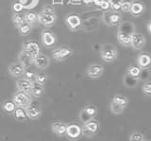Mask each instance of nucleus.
Segmentation results:
<instances>
[{
    "mask_svg": "<svg viewBox=\"0 0 151 141\" xmlns=\"http://www.w3.org/2000/svg\"><path fill=\"white\" fill-rule=\"evenodd\" d=\"M134 33H135V27L133 25V23L129 21L121 23L119 27H118L117 40L122 46H129L130 39Z\"/></svg>",
    "mask_w": 151,
    "mask_h": 141,
    "instance_id": "1",
    "label": "nucleus"
},
{
    "mask_svg": "<svg viewBox=\"0 0 151 141\" xmlns=\"http://www.w3.org/2000/svg\"><path fill=\"white\" fill-rule=\"evenodd\" d=\"M56 14L53 8L46 7L44 11L37 14V20L39 21L42 26L45 27H51L55 24L56 22Z\"/></svg>",
    "mask_w": 151,
    "mask_h": 141,
    "instance_id": "2",
    "label": "nucleus"
},
{
    "mask_svg": "<svg viewBox=\"0 0 151 141\" xmlns=\"http://www.w3.org/2000/svg\"><path fill=\"white\" fill-rule=\"evenodd\" d=\"M99 129H100V123L96 119H91L87 122H84L81 125L82 136H85L87 138H92L96 135Z\"/></svg>",
    "mask_w": 151,
    "mask_h": 141,
    "instance_id": "3",
    "label": "nucleus"
},
{
    "mask_svg": "<svg viewBox=\"0 0 151 141\" xmlns=\"http://www.w3.org/2000/svg\"><path fill=\"white\" fill-rule=\"evenodd\" d=\"M118 51L117 48L111 44L103 45L100 49V57L107 63H111L117 59Z\"/></svg>",
    "mask_w": 151,
    "mask_h": 141,
    "instance_id": "4",
    "label": "nucleus"
},
{
    "mask_svg": "<svg viewBox=\"0 0 151 141\" xmlns=\"http://www.w3.org/2000/svg\"><path fill=\"white\" fill-rule=\"evenodd\" d=\"M65 136L69 140L76 141L81 138L82 136V131H81V125L78 123H69L67 124V128H66V134Z\"/></svg>",
    "mask_w": 151,
    "mask_h": 141,
    "instance_id": "5",
    "label": "nucleus"
},
{
    "mask_svg": "<svg viewBox=\"0 0 151 141\" xmlns=\"http://www.w3.org/2000/svg\"><path fill=\"white\" fill-rule=\"evenodd\" d=\"M12 101L16 107L26 108L29 105V103L32 101L30 95H28L27 93H24L21 91H17L12 97Z\"/></svg>",
    "mask_w": 151,
    "mask_h": 141,
    "instance_id": "6",
    "label": "nucleus"
},
{
    "mask_svg": "<svg viewBox=\"0 0 151 141\" xmlns=\"http://www.w3.org/2000/svg\"><path fill=\"white\" fill-rule=\"evenodd\" d=\"M25 110L28 119L36 120L38 119H40L42 116V108L37 101H32L29 103V105L25 108Z\"/></svg>",
    "mask_w": 151,
    "mask_h": 141,
    "instance_id": "7",
    "label": "nucleus"
},
{
    "mask_svg": "<svg viewBox=\"0 0 151 141\" xmlns=\"http://www.w3.org/2000/svg\"><path fill=\"white\" fill-rule=\"evenodd\" d=\"M122 17L116 12H107L103 14V21L108 26H115L121 23Z\"/></svg>",
    "mask_w": 151,
    "mask_h": 141,
    "instance_id": "8",
    "label": "nucleus"
},
{
    "mask_svg": "<svg viewBox=\"0 0 151 141\" xmlns=\"http://www.w3.org/2000/svg\"><path fill=\"white\" fill-rule=\"evenodd\" d=\"M86 72L89 78L93 79V80L99 79L102 76V74L104 72V67H103V65L99 64H93L91 65H89Z\"/></svg>",
    "mask_w": 151,
    "mask_h": 141,
    "instance_id": "9",
    "label": "nucleus"
},
{
    "mask_svg": "<svg viewBox=\"0 0 151 141\" xmlns=\"http://www.w3.org/2000/svg\"><path fill=\"white\" fill-rule=\"evenodd\" d=\"M146 43V40H145V37L141 34V33H135L132 35L131 39H130V43L129 45L132 46V48L135 49V50H140L144 48L145 46Z\"/></svg>",
    "mask_w": 151,
    "mask_h": 141,
    "instance_id": "10",
    "label": "nucleus"
},
{
    "mask_svg": "<svg viewBox=\"0 0 151 141\" xmlns=\"http://www.w3.org/2000/svg\"><path fill=\"white\" fill-rule=\"evenodd\" d=\"M67 124L63 121H55L51 124V131L59 137H63L66 134Z\"/></svg>",
    "mask_w": 151,
    "mask_h": 141,
    "instance_id": "11",
    "label": "nucleus"
},
{
    "mask_svg": "<svg viewBox=\"0 0 151 141\" xmlns=\"http://www.w3.org/2000/svg\"><path fill=\"white\" fill-rule=\"evenodd\" d=\"M9 73L11 74V76L13 78H19L22 77L24 73L26 71V67L20 63H13L12 64H9V67L8 68Z\"/></svg>",
    "mask_w": 151,
    "mask_h": 141,
    "instance_id": "12",
    "label": "nucleus"
},
{
    "mask_svg": "<svg viewBox=\"0 0 151 141\" xmlns=\"http://www.w3.org/2000/svg\"><path fill=\"white\" fill-rule=\"evenodd\" d=\"M72 55V50L68 48H59L53 51V58L59 62L65 61Z\"/></svg>",
    "mask_w": 151,
    "mask_h": 141,
    "instance_id": "13",
    "label": "nucleus"
},
{
    "mask_svg": "<svg viewBox=\"0 0 151 141\" xmlns=\"http://www.w3.org/2000/svg\"><path fill=\"white\" fill-rule=\"evenodd\" d=\"M22 50L29 54L33 58L40 54V46L36 42H27V43L24 44Z\"/></svg>",
    "mask_w": 151,
    "mask_h": 141,
    "instance_id": "14",
    "label": "nucleus"
},
{
    "mask_svg": "<svg viewBox=\"0 0 151 141\" xmlns=\"http://www.w3.org/2000/svg\"><path fill=\"white\" fill-rule=\"evenodd\" d=\"M33 64L39 69H46L50 64V59L44 54H39L33 59Z\"/></svg>",
    "mask_w": 151,
    "mask_h": 141,
    "instance_id": "15",
    "label": "nucleus"
},
{
    "mask_svg": "<svg viewBox=\"0 0 151 141\" xmlns=\"http://www.w3.org/2000/svg\"><path fill=\"white\" fill-rule=\"evenodd\" d=\"M33 86V82H28L26 79H20L16 82V88L18 91H21L24 93H27L28 95H30L31 89Z\"/></svg>",
    "mask_w": 151,
    "mask_h": 141,
    "instance_id": "16",
    "label": "nucleus"
},
{
    "mask_svg": "<svg viewBox=\"0 0 151 141\" xmlns=\"http://www.w3.org/2000/svg\"><path fill=\"white\" fill-rule=\"evenodd\" d=\"M42 43L46 48H50L56 43V37L50 31H42Z\"/></svg>",
    "mask_w": 151,
    "mask_h": 141,
    "instance_id": "17",
    "label": "nucleus"
},
{
    "mask_svg": "<svg viewBox=\"0 0 151 141\" xmlns=\"http://www.w3.org/2000/svg\"><path fill=\"white\" fill-rule=\"evenodd\" d=\"M151 58L148 54H141L137 57V64L141 69H148L150 67Z\"/></svg>",
    "mask_w": 151,
    "mask_h": 141,
    "instance_id": "18",
    "label": "nucleus"
},
{
    "mask_svg": "<svg viewBox=\"0 0 151 141\" xmlns=\"http://www.w3.org/2000/svg\"><path fill=\"white\" fill-rule=\"evenodd\" d=\"M66 24L69 27L70 30H76L80 26L81 24V19L80 17L77 14H72V15H69L67 18H66Z\"/></svg>",
    "mask_w": 151,
    "mask_h": 141,
    "instance_id": "19",
    "label": "nucleus"
},
{
    "mask_svg": "<svg viewBox=\"0 0 151 141\" xmlns=\"http://www.w3.org/2000/svg\"><path fill=\"white\" fill-rule=\"evenodd\" d=\"M33 59L34 58L31 57L29 54H27V52H25V51H23V50L18 55L19 63L23 64L26 68L29 67L31 64H33Z\"/></svg>",
    "mask_w": 151,
    "mask_h": 141,
    "instance_id": "20",
    "label": "nucleus"
},
{
    "mask_svg": "<svg viewBox=\"0 0 151 141\" xmlns=\"http://www.w3.org/2000/svg\"><path fill=\"white\" fill-rule=\"evenodd\" d=\"M138 82L139 79L131 77L129 74H126L124 78H123V83L127 88H134L138 85Z\"/></svg>",
    "mask_w": 151,
    "mask_h": 141,
    "instance_id": "21",
    "label": "nucleus"
},
{
    "mask_svg": "<svg viewBox=\"0 0 151 141\" xmlns=\"http://www.w3.org/2000/svg\"><path fill=\"white\" fill-rule=\"evenodd\" d=\"M13 116L14 119H15L17 121H27L28 119V117L27 116V113H26V110L25 108H21V107H16L15 111L13 113Z\"/></svg>",
    "mask_w": 151,
    "mask_h": 141,
    "instance_id": "22",
    "label": "nucleus"
},
{
    "mask_svg": "<svg viewBox=\"0 0 151 141\" xmlns=\"http://www.w3.org/2000/svg\"><path fill=\"white\" fill-rule=\"evenodd\" d=\"M145 12V6L140 2H132L130 8V13L134 16H140Z\"/></svg>",
    "mask_w": 151,
    "mask_h": 141,
    "instance_id": "23",
    "label": "nucleus"
},
{
    "mask_svg": "<svg viewBox=\"0 0 151 141\" xmlns=\"http://www.w3.org/2000/svg\"><path fill=\"white\" fill-rule=\"evenodd\" d=\"M111 101L115 102L116 104L120 105L122 107H124L126 109V107L129 104V98L125 96H122V95H115L113 96V98H111Z\"/></svg>",
    "mask_w": 151,
    "mask_h": 141,
    "instance_id": "24",
    "label": "nucleus"
},
{
    "mask_svg": "<svg viewBox=\"0 0 151 141\" xmlns=\"http://www.w3.org/2000/svg\"><path fill=\"white\" fill-rule=\"evenodd\" d=\"M2 109L7 115H12L14 113V111H15V109H16V105L14 104L12 101H8L3 103Z\"/></svg>",
    "mask_w": 151,
    "mask_h": 141,
    "instance_id": "25",
    "label": "nucleus"
},
{
    "mask_svg": "<svg viewBox=\"0 0 151 141\" xmlns=\"http://www.w3.org/2000/svg\"><path fill=\"white\" fill-rule=\"evenodd\" d=\"M42 94H44V87L39 85V84H37L36 82L33 83L30 95H32L33 97H35V98H40V97L42 96Z\"/></svg>",
    "mask_w": 151,
    "mask_h": 141,
    "instance_id": "26",
    "label": "nucleus"
},
{
    "mask_svg": "<svg viewBox=\"0 0 151 141\" xmlns=\"http://www.w3.org/2000/svg\"><path fill=\"white\" fill-rule=\"evenodd\" d=\"M110 110H111V112L112 113L113 115L119 116V115L122 114L123 112H124L125 108L120 106V105H118V104H116L115 102L111 101V103H110Z\"/></svg>",
    "mask_w": 151,
    "mask_h": 141,
    "instance_id": "27",
    "label": "nucleus"
},
{
    "mask_svg": "<svg viewBox=\"0 0 151 141\" xmlns=\"http://www.w3.org/2000/svg\"><path fill=\"white\" fill-rule=\"evenodd\" d=\"M17 27H18L19 32H20V34L23 35V36H26L27 34H29V32L31 30L30 25L27 24V23H26V22H24V23H22L21 25L17 26Z\"/></svg>",
    "mask_w": 151,
    "mask_h": 141,
    "instance_id": "28",
    "label": "nucleus"
},
{
    "mask_svg": "<svg viewBox=\"0 0 151 141\" xmlns=\"http://www.w3.org/2000/svg\"><path fill=\"white\" fill-rule=\"evenodd\" d=\"M83 109L87 112V114L92 117V119H94L96 116H97V113H98V109L96 108V106H94V105H92V104H90V105H87V106H85Z\"/></svg>",
    "mask_w": 151,
    "mask_h": 141,
    "instance_id": "29",
    "label": "nucleus"
},
{
    "mask_svg": "<svg viewBox=\"0 0 151 141\" xmlns=\"http://www.w3.org/2000/svg\"><path fill=\"white\" fill-rule=\"evenodd\" d=\"M145 136L140 132H132L129 136V141H144Z\"/></svg>",
    "mask_w": 151,
    "mask_h": 141,
    "instance_id": "30",
    "label": "nucleus"
},
{
    "mask_svg": "<svg viewBox=\"0 0 151 141\" xmlns=\"http://www.w3.org/2000/svg\"><path fill=\"white\" fill-rule=\"evenodd\" d=\"M24 17H25V22L29 25L37 21V13L35 12H27L24 14Z\"/></svg>",
    "mask_w": 151,
    "mask_h": 141,
    "instance_id": "31",
    "label": "nucleus"
},
{
    "mask_svg": "<svg viewBox=\"0 0 151 141\" xmlns=\"http://www.w3.org/2000/svg\"><path fill=\"white\" fill-rule=\"evenodd\" d=\"M47 81V75L45 73H38L36 74V80H35V82L37 84H39L41 86H44L45 82Z\"/></svg>",
    "mask_w": 151,
    "mask_h": 141,
    "instance_id": "32",
    "label": "nucleus"
},
{
    "mask_svg": "<svg viewBox=\"0 0 151 141\" xmlns=\"http://www.w3.org/2000/svg\"><path fill=\"white\" fill-rule=\"evenodd\" d=\"M24 79L27 80L28 82H35V80H36V73L32 70H26L25 73H24Z\"/></svg>",
    "mask_w": 151,
    "mask_h": 141,
    "instance_id": "33",
    "label": "nucleus"
},
{
    "mask_svg": "<svg viewBox=\"0 0 151 141\" xmlns=\"http://www.w3.org/2000/svg\"><path fill=\"white\" fill-rule=\"evenodd\" d=\"M141 68L138 67H129V69H127V74L129 75V76L133 77V78H139V75L141 73Z\"/></svg>",
    "mask_w": 151,
    "mask_h": 141,
    "instance_id": "34",
    "label": "nucleus"
},
{
    "mask_svg": "<svg viewBox=\"0 0 151 141\" xmlns=\"http://www.w3.org/2000/svg\"><path fill=\"white\" fill-rule=\"evenodd\" d=\"M12 21L16 26H19V25H21L22 23L25 22V17H24V15L22 14V13L15 12L12 16Z\"/></svg>",
    "mask_w": 151,
    "mask_h": 141,
    "instance_id": "35",
    "label": "nucleus"
},
{
    "mask_svg": "<svg viewBox=\"0 0 151 141\" xmlns=\"http://www.w3.org/2000/svg\"><path fill=\"white\" fill-rule=\"evenodd\" d=\"M132 5L131 0H122L121 1V10L125 12H129Z\"/></svg>",
    "mask_w": 151,
    "mask_h": 141,
    "instance_id": "36",
    "label": "nucleus"
},
{
    "mask_svg": "<svg viewBox=\"0 0 151 141\" xmlns=\"http://www.w3.org/2000/svg\"><path fill=\"white\" fill-rule=\"evenodd\" d=\"M142 90H143V93L146 97H150L151 96V82L149 81L145 82L143 86H142Z\"/></svg>",
    "mask_w": 151,
    "mask_h": 141,
    "instance_id": "37",
    "label": "nucleus"
},
{
    "mask_svg": "<svg viewBox=\"0 0 151 141\" xmlns=\"http://www.w3.org/2000/svg\"><path fill=\"white\" fill-rule=\"evenodd\" d=\"M121 1L122 0H111L110 3V8H111L113 12H118L121 10Z\"/></svg>",
    "mask_w": 151,
    "mask_h": 141,
    "instance_id": "38",
    "label": "nucleus"
},
{
    "mask_svg": "<svg viewBox=\"0 0 151 141\" xmlns=\"http://www.w3.org/2000/svg\"><path fill=\"white\" fill-rule=\"evenodd\" d=\"M149 78V71L148 69H142L139 75V81H146Z\"/></svg>",
    "mask_w": 151,
    "mask_h": 141,
    "instance_id": "39",
    "label": "nucleus"
},
{
    "mask_svg": "<svg viewBox=\"0 0 151 141\" xmlns=\"http://www.w3.org/2000/svg\"><path fill=\"white\" fill-rule=\"evenodd\" d=\"M99 6L101 7L102 10H108V9H110V3H109V1H107V0H103Z\"/></svg>",
    "mask_w": 151,
    "mask_h": 141,
    "instance_id": "40",
    "label": "nucleus"
},
{
    "mask_svg": "<svg viewBox=\"0 0 151 141\" xmlns=\"http://www.w3.org/2000/svg\"><path fill=\"white\" fill-rule=\"evenodd\" d=\"M22 10H23V6L20 3H15L13 5V11L15 12H20Z\"/></svg>",
    "mask_w": 151,
    "mask_h": 141,
    "instance_id": "41",
    "label": "nucleus"
},
{
    "mask_svg": "<svg viewBox=\"0 0 151 141\" xmlns=\"http://www.w3.org/2000/svg\"><path fill=\"white\" fill-rule=\"evenodd\" d=\"M102 1H103V0H93V2L94 4H96V6H99V5H100V4H101V2H102Z\"/></svg>",
    "mask_w": 151,
    "mask_h": 141,
    "instance_id": "42",
    "label": "nucleus"
},
{
    "mask_svg": "<svg viewBox=\"0 0 151 141\" xmlns=\"http://www.w3.org/2000/svg\"><path fill=\"white\" fill-rule=\"evenodd\" d=\"M150 24H151V23H150V21L147 23V32H148V34H150L151 33V29H150Z\"/></svg>",
    "mask_w": 151,
    "mask_h": 141,
    "instance_id": "43",
    "label": "nucleus"
},
{
    "mask_svg": "<svg viewBox=\"0 0 151 141\" xmlns=\"http://www.w3.org/2000/svg\"><path fill=\"white\" fill-rule=\"evenodd\" d=\"M93 0H83V2L84 3H86V4H89V3H91V2H93Z\"/></svg>",
    "mask_w": 151,
    "mask_h": 141,
    "instance_id": "44",
    "label": "nucleus"
},
{
    "mask_svg": "<svg viewBox=\"0 0 151 141\" xmlns=\"http://www.w3.org/2000/svg\"><path fill=\"white\" fill-rule=\"evenodd\" d=\"M144 141H150V140H149V139H147V138H145V139H144Z\"/></svg>",
    "mask_w": 151,
    "mask_h": 141,
    "instance_id": "45",
    "label": "nucleus"
}]
</instances>
